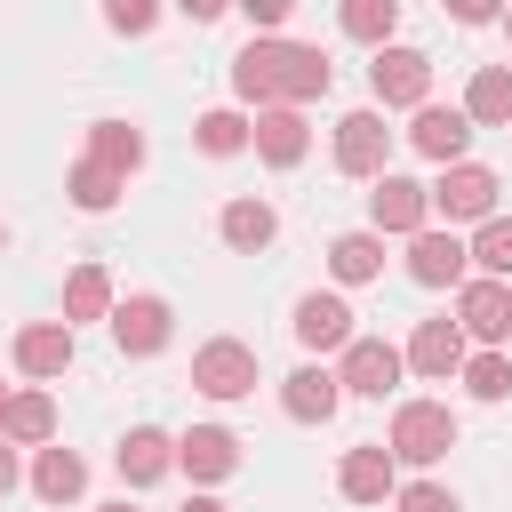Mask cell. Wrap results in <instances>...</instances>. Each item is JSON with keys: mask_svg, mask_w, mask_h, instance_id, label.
<instances>
[{"mask_svg": "<svg viewBox=\"0 0 512 512\" xmlns=\"http://www.w3.org/2000/svg\"><path fill=\"white\" fill-rule=\"evenodd\" d=\"M464 120H472V128H512V64H480V72H472Z\"/></svg>", "mask_w": 512, "mask_h": 512, "instance_id": "cell-26", "label": "cell"}, {"mask_svg": "<svg viewBox=\"0 0 512 512\" xmlns=\"http://www.w3.org/2000/svg\"><path fill=\"white\" fill-rule=\"evenodd\" d=\"M176 472H192V480H232V472H240V440H232L224 424H192V432L176 440Z\"/></svg>", "mask_w": 512, "mask_h": 512, "instance_id": "cell-19", "label": "cell"}, {"mask_svg": "<svg viewBox=\"0 0 512 512\" xmlns=\"http://www.w3.org/2000/svg\"><path fill=\"white\" fill-rule=\"evenodd\" d=\"M464 256L480 264V280H512V216H488V224H472Z\"/></svg>", "mask_w": 512, "mask_h": 512, "instance_id": "cell-29", "label": "cell"}, {"mask_svg": "<svg viewBox=\"0 0 512 512\" xmlns=\"http://www.w3.org/2000/svg\"><path fill=\"white\" fill-rule=\"evenodd\" d=\"M232 8H240V16L256 24V32H280V24L296 16V0H232Z\"/></svg>", "mask_w": 512, "mask_h": 512, "instance_id": "cell-36", "label": "cell"}, {"mask_svg": "<svg viewBox=\"0 0 512 512\" xmlns=\"http://www.w3.org/2000/svg\"><path fill=\"white\" fill-rule=\"evenodd\" d=\"M0 440H8V448H48V440H56V400H48V392H8Z\"/></svg>", "mask_w": 512, "mask_h": 512, "instance_id": "cell-23", "label": "cell"}, {"mask_svg": "<svg viewBox=\"0 0 512 512\" xmlns=\"http://www.w3.org/2000/svg\"><path fill=\"white\" fill-rule=\"evenodd\" d=\"M280 408L296 416V424H328L336 408H344V384H336V368H296V376H280Z\"/></svg>", "mask_w": 512, "mask_h": 512, "instance_id": "cell-18", "label": "cell"}, {"mask_svg": "<svg viewBox=\"0 0 512 512\" xmlns=\"http://www.w3.org/2000/svg\"><path fill=\"white\" fill-rule=\"evenodd\" d=\"M408 144L424 152V160H464V144H472V120H464V104H416V120H408Z\"/></svg>", "mask_w": 512, "mask_h": 512, "instance_id": "cell-14", "label": "cell"}, {"mask_svg": "<svg viewBox=\"0 0 512 512\" xmlns=\"http://www.w3.org/2000/svg\"><path fill=\"white\" fill-rule=\"evenodd\" d=\"M400 360H408L416 376H440V384H448V376L464 368V328H456V320H416V336H408Z\"/></svg>", "mask_w": 512, "mask_h": 512, "instance_id": "cell-21", "label": "cell"}, {"mask_svg": "<svg viewBox=\"0 0 512 512\" xmlns=\"http://www.w3.org/2000/svg\"><path fill=\"white\" fill-rule=\"evenodd\" d=\"M272 88H280V32H256V40L232 56V96L264 112V104H272Z\"/></svg>", "mask_w": 512, "mask_h": 512, "instance_id": "cell-20", "label": "cell"}, {"mask_svg": "<svg viewBox=\"0 0 512 512\" xmlns=\"http://www.w3.org/2000/svg\"><path fill=\"white\" fill-rule=\"evenodd\" d=\"M336 488H344V504H384V496L400 488V464H392V448H384V440H360V448H344V464H336Z\"/></svg>", "mask_w": 512, "mask_h": 512, "instance_id": "cell-11", "label": "cell"}, {"mask_svg": "<svg viewBox=\"0 0 512 512\" xmlns=\"http://www.w3.org/2000/svg\"><path fill=\"white\" fill-rule=\"evenodd\" d=\"M184 512H232V504H216V496H192V504H184Z\"/></svg>", "mask_w": 512, "mask_h": 512, "instance_id": "cell-40", "label": "cell"}, {"mask_svg": "<svg viewBox=\"0 0 512 512\" xmlns=\"http://www.w3.org/2000/svg\"><path fill=\"white\" fill-rule=\"evenodd\" d=\"M336 24H344L352 40H368V48H384L392 24H400V0H336Z\"/></svg>", "mask_w": 512, "mask_h": 512, "instance_id": "cell-30", "label": "cell"}, {"mask_svg": "<svg viewBox=\"0 0 512 512\" xmlns=\"http://www.w3.org/2000/svg\"><path fill=\"white\" fill-rule=\"evenodd\" d=\"M8 488H16V448L0 440V496H8Z\"/></svg>", "mask_w": 512, "mask_h": 512, "instance_id": "cell-39", "label": "cell"}, {"mask_svg": "<svg viewBox=\"0 0 512 512\" xmlns=\"http://www.w3.org/2000/svg\"><path fill=\"white\" fill-rule=\"evenodd\" d=\"M192 136H200L208 160H232V152H248V112H200Z\"/></svg>", "mask_w": 512, "mask_h": 512, "instance_id": "cell-32", "label": "cell"}, {"mask_svg": "<svg viewBox=\"0 0 512 512\" xmlns=\"http://www.w3.org/2000/svg\"><path fill=\"white\" fill-rule=\"evenodd\" d=\"M232 0H176V16H192V24H216Z\"/></svg>", "mask_w": 512, "mask_h": 512, "instance_id": "cell-38", "label": "cell"}, {"mask_svg": "<svg viewBox=\"0 0 512 512\" xmlns=\"http://www.w3.org/2000/svg\"><path fill=\"white\" fill-rule=\"evenodd\" d=\"M392 512H456V488H440V480H408V488H392Z\"/></svg>", "mask_w": 512, "mask_h": 512, "instance_id": "cell-35", "label": "cell"}, {"mask_svg": "<svg viewBox=\"0 0 512 512\" xmlns=\"http://www.w3.org/2000/svg\"><path fill=\"white\" fill-rule=\"evenodd\" d=\"M0 248H8V224H0Z\"/></svg>", "mask_w": 512, "mask_h": 512, "instance_id": "cell-44", "label": "cell"}, {"mask_svg": "<svg viewBox=\"0 0 512 512\" xmlns=\"http://www.w3.org/2000/svg\"><path fill=\"white\" fill-rule=\"evenodd\" d=\"M80 320H112V272L104 264L64 272V328H80Z\"/></svg>", "mask_w": 512, "mask_h": 512, "instance_id": "cell-28", "label": "cell"}, {"mask_svg": "<svg viewBox=\"0 0 512 512\" xmlns=\"http://www.w3.org/2000/svg\"><path fill=\"white\" fill-rule=\"evenodd\" d=\"M64 192H72V208H88V216H104V208H120V176H112V168H96V160H72V176H64Z\"/></svg>", "mask_w": 512, "mask_h": 512, "instance_id": "cell-31", "label": "cell"}, {"mask_svg": "<svg viewBox=\"0 0 512 512\" xmlns=\"http://www.w3.org/2000/svg\"><path fill=\"white\" fill-rule=\"evenodd\" d=\"M88 160L128 184V176L144 168V128H136V120H96V128H88Z\"/></svg>", "mask_w": 512, "mask_h": 512, "instance_id": "cell-25", "label": "cell"}, {"mask_svg": "<svg viewBox=\"0 0 512 512\" xmlns=\"http://www.w3.org/2000/svg\"><path fill=\"white\" fill-rule=\"evenodd\" d=\"M440 8H448L456 24H496V16H504V0H440Z\"/></svg>", "mask_w": 512, "mask_h": 512, "instance_id": "cell-37", "label": "cell"}, {"mask_svg": "<svg viewBox=\"0 0 512 512\" xmlns=\"http://www.w3.org/2000/svg\"><path fill=\"white\" fill-rule=\"evenodd\" d=\"M464 264H472V256H464V240H456V232H432V224H424V232H408V280H416V288H456V280H464Z\"/></svg>", "mask_w": 512, "mask_h": 512, "instance_id": "cell-15", "label": "cell"}, {"mask_svg": "<svg viewBox=\"0 0 512 512\" xmlns=\"http://www.w3.org/2000/svg\"><path fill=\"white\" fill-rule=\"evenodd\" d=\"M192 392H208V400H248V392H256V344L208 336V344L192 352Z\"/></svg>", "mask_w": 512, "mask_h": 512, "instance_id": "cell-4", "label": "cell"}, {"mask_svg": "<svg viewBox=\"0 0 512 512\" xmlns=\"http://www.w3.org/2000/svg\"><path fill=\"white\" fill-rule=\"evenodd\" d=\"M328 80H336V64H328V48H304V40H280V88H272V104H312V96H328Z\"/></svg>", "mask_w": 512, "mask_h": 512, "instance_id": "cell-13", "label": "cell"}, {"mask_svg": "<svg viewBox=\"0 0 512 512\" xmlns=\"http://www.w3.org/2000/svg\"><path fill=\"white\" fill-rule=\"evenodd\" d=\"M496 168H480V160H448L440 168V184H424V200H432V216H448V232L456 224H488L496 216Z\"/></svg>", "mask_w": 512, "mask_h": 512, "instance_id": "cell-2", "label": "cell"}, {"mask_svg": "<svg viewBox=\"0 0 512 512\" xmlns=\"http://www.w3.org/2000/svg\"><path fill=\"white\" fill-rule=\"evenodd\" d=\"M288 328H296V344H304V352H344V344L360 336L344 296H296V320H288Z\"/></svg>", "mask_w": 512, "mask_h": 512, "instance_id": "cell-16", "label": "cell"}, {"mask_svg": "<svg viewBox=\"0 0 512 512\" xmlns=\"http://www.w3.org/2000/svg\"><path fill=\"white\" fill-rule=\"evenodd\" d=\"M16 368H24L32 384L64 376V368H72V328H64V320H24V328H16Z\"/></svg>", "mask_w": 512, "mask_h": 512, "instance_id": "cell-17", "label": "cell"}, {"mask_svg": "<svg viewBox=\"0 0 512 512\" xmlns=\"http://www.w3.org/2000/svg\"><path fill=\"white\" fill-rule=\"evenodd\" d=\"M248 144H256V160H264V168H296V160L312 152V128H304V112H296V104H264V112L248 120Z\"/></svg>", "mask_w": 512, "mask_h": 512, "instance_id": "cell-10", "label": "cell"}, {"mask_svg": "<svg viewBox=\"0 0 512 512\" xmlns=\"http://www.w3.org/2000/svg\"><path fill=\"white\" fill-rule=\"evenodd\" d=\"M504 40H512V8H504Z\"/></svg>", "mask_w": 512, "mask_h": 512, "instance_id": "cell-42", "label": "cell"}, {"mask_svg": "<svg viewBox=\"0 0 512 512\" xmlns=\"http://www.w3.org/2000/svg\"><path fill=\"white\" fill-rule=\"evenodd\" d=\"M104 24L128 32V40H144V32L160 24V0H104Z\"/></svg>", "mask_w": 512, "mask_h": 512, "instance_id": "cell-34", "label": "cell"}, {"mask_svg": "<svg viewBox=\"0 0 512 512\" xmlns=\"http://www.w3.org/2000/svg\"><path fill=\"white\" fill-rule=\"evenodd\" d=\"M456 328L496 352L512 336V280H456Z\"/></svg>", "mask_w": 512, "mask_h": 512, "instance_id": "cell-7", "label": "cell"}, {"mask_svg": "<svg viewBox=\"0 0 512 512\" xmlns=\"http://www.w3.org/2000/svg\"><path fill=\"white\" fill-rule=\"evenodd\" d=\"M456 376H464L472 400H512V360H504V352H464Z\"/></svg>", "mask_w": 512, "mask_h": 512, "instance_id": "cell-33", "label": "cell"}, {"mask_svg": "<svg viewBox=\"0 0 512 512\" xmlns=\"http://www.w3.org/2000/svg\"><path fill=\"white\" fill-rule=\"evenodd\" d=\"M216 232H224V248L232 256H256V248H272L280 240V216H272V200H224V216H216Z\"/></svg>", "mask_w": 512, "mask_h": 512, "instance_id": "cell-22", "label": "cell"}, {"mask_svg": "<svg viewBox=\"0 0 512 512\" xmlns=\"http://www.w3.org/2000/svg\"><path fill=\"white\" fill-rule=\"evenodd\" d=\"M168 336H176L168 296H120V304H112V344H120V360H152V352H168Z\"/></svg>", "mask_w": 512, "mask_h": 512, "instance_id": "cell-5", "label": "cell"}, {"mask_svg": "<svg viewBox=\"0 0 512 512\" xmlns=\"http://www.w3.org/2000/svg\"><path fill=\"white\" fill-rule=\"evenodd\" d=\"M384 160H392V128H384V112H344V120H336V168L376 184Z\"/></svg>", "mask_w": 512, "mask_h": 512, "instance_id": "cell-8", "label": "cell"}, {"mask_svg": "<svg viewBox=\"0 0 512 512\" xmlns=\"http://www.w3.org/2000/svg\"><path fill=\"white\" fill-rule=\"evenodd\" d=\"M328 272H336L344 288H368V280L384 272V232H336V240H328Z\"/></svg>", "mask_w": 512, "mask_h": 512, "instance_id": "cell-27", "label": "cell"}, {"mask_svg": "<svg viewBox=\"0 0 512 512\" xmlns=\"http://www.w3.org/2000/svg\"><path fill=\"white\" fill-rule=\"evenodd\" d=\"M400 344H384V336H352L344 344V360H336V384L344 392H360V400H384L392 384H400Z\"/></svg>", "mask_w": 512, "mask_h": 512, "instance_id": "cell-6", "label": "cell"}, {"mask_svg": "<svg viewBox=\"0 0 512 512\" xmlns=\"http://www.w3.org/2000/svg\"><path fill=\"white\" fill-rule=\"evenodd\" d=\"M112 464H120V480H128V488H152V480H168V472H176V440H168L160 424H128V432H120V448H112Z\"/></svg>", "mask_w": 512, "mask_h": 512, "instance_id": "cell-12", "label": "cell"}, {"mask_svg": "<svg viewBox=\"0 0 512 512\" xmlns=\"http://www.w3.org/2000/svg\"><path fill=\"white\" fill-rule=\"evenodd\" d=\"M424 224H432V200H424V184L384 168V176H376V192H368V232H400V240H408V232H424Z\"/></svg>", "mask_w": 512, "mask_h": 512, "instance_id": "cell-9", "label": "cell"}, {"mask_svg": "<svg viewBox=\"0 0 512 512\" xmlns=\"http://www.w3.org/2000/svg\"><path fill=\"white\" fill-rule=\"evenodd\" d=\"M368 88H376V104H384V112H416V104H432V56H424V48L384 40V48H376V64H368Z\"/></svg>", "mask_w": 512, "mask_h": 512, "instance_id": "cell-3", "label": "cell"}, {"mask_svg": "<svg viewBox=\"0 0 512 512\" xmlns=\"http://www.w3.org/2000/svg\"><path fill=\"white\" fill-rule=\"evenodd\" d=\"M384 448H392V464H440L456 448V408L448 400H400Z\"/></svg>", "mask_w": 512, "mask_h": 512, "instance_id": "cell-1", "label": "cell"}, {"mask_svg": "<svg viewBox=\"0 0 512 512\" xmlns=\"http://www.w3.org/2000/svg\"><path fill=\"white\" fill-rule=\"evenodd\" d=\"M80 488H88V456L48 440L40 464H32V496H40V504H80Z\"/></svg>", "mask_w": 512, "mask_h": 512, "instance_id": "cell-24", "label": "cell"}, {"mask_svg": "<svg viewBox=\"0 0 512 512\" xmlns=\"http://www.w3.org/2000/svg\"><path fill=\"white\" fill-rule=\"evenodd\" d=\"M0 408H8V384H0Z\"/></svg>", "mask_w": 512, "mask_h": 512, "instance_id": "cell-43", "label": "cell"}, {"mask_svg": "<svg viewBox=\"0 0 512 512\" xmlns=\"http://www.w3.org/2000/svg\"><path fill=\"white\" fill-rule=\"evenodd\" d=\"M96 512H136V504H128V496H120V504H96Z\"/></svg>", "mask_w": 512, "mask_h": 512, "instance_id": "cell-41", "label": "cell"}]
</instances>
